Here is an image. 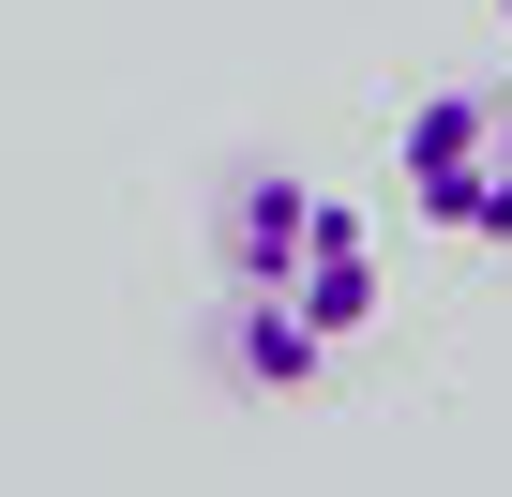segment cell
Listing matches in <instances>:
<instances>
[{"mask_svg":"<svg viewBox=\"0 0 512 497\" xmlns=\"http://www.w3.org/2000/svg\"><path fill=\"white\" fill-rule=\"evenodd\" d=\"M407 211L452 226V241H512V76L407 106Z\"/></svg>","mask_w":512,"mask_h":497,"instance_id":"obj_1","label":"cell"},{"mask_svg":"<svg viewBox=\"0 0 512 497\" xmlns=\"http://www.w3.org/2000/svg\"><path fill=\"white\" fill-rule=\"evenodd\" d=\"M317 211H332V196H302L287 166H226V196H211V272H226V287H272V302H287V272H302Z\"/></svg>","mask_w":512,"mask_h":497,"instance_id":"obj_2","label":"cell"},{"mask_svg":"<svg viewBox=\"0 0 512 497\" xmlns=\"http://www.w3.org/2000/svg\"><path fill=\"white\" fill-rule=\"evenodd\" d=\"M211 332H226V377H256V392H302V377L332 362V332H317L302 302H272V287H226Z\"/></svg>","mask_w":512,"mask_h":497,"instance_id":"obj_3","label":"cell"},{"mask_svg":"<svg viewBox=\"0 0 512 497\" xmlns=\"http://www.w3.org/2000/svg\"><path fill=\"white\" fill-rule=\"evenodd\" d=\"M287 302L347 347L362 317H377V241H362V211H317V241H302V272H287Z\"/></svg>","mask_w":512,"mask_h":497,"instance_id":"obj_4","label":"cell"},{"mask_svg":"<svg viewBox=\"0 0 512 497\" xmlns=\"http://www.w3.org/2000/svg\"><path fill=\"white\" fill-rule=\"evenodd\" d=\"M497 16H512V0H497Z\"/></svg>","mask_w":512,"mask_h":497,"instance_id":"obj_5","label":"cell"}]
</instances>
